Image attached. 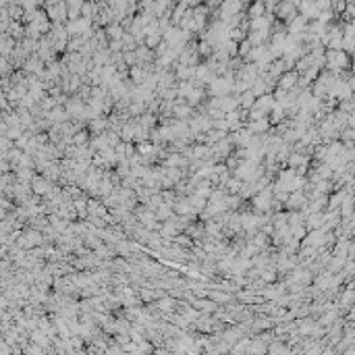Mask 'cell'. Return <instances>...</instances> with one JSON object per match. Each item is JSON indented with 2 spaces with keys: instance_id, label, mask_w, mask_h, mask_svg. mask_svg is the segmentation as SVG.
<instances>
[{
  "instance_id": "obj_3",
  "label": "cell",
  "mask_w": 355,
  "mask_h": 355,
  "mask_svg": "<svg viewBox=\"0 0 355 355\" xmlns=\"http://www.w3.org/2000/svg\"><path fill=\"white\" fill-rule=\"evenodd\" d=\"M245 127H248L253 135H264V133H270V131H272V125H270L268 117L258 119V121H245Z\"/></svg>"
},
{
  "instance_id": "obj_19",
  "label": "cell",
  "mask_w": 355,
  "mask_h": 355,
  "mask_svg": "<svg viewBox=\"0 0 355 355\" xmlns=\"http://www.w3.org/2000/svg\"><path fill=\"white\" fill-rule=\"evenodd\" d=\"M305 233H307L305 225H295V227H291V237L297 239V241H302V239L305 237Z\"/></svg>"
},
{
  "instance_id": "obj_13",
  "label": "cell",
  "mask_w": 355,
  "mask_h": 355,
  "mask_svg": "<svg viewBox=\"0 0 355 355\" xmlns=\"http://www.w3.org/2000/svg\"><path fill=\"white\" fill-rule=\"evenodd\" d=\"M154 214H156V220H168L173 216V204H166V202H162L156 210H154Z\"/></svg>"
},
{
  "instance_id": "obj_14",
  "label": "cell",
  "mask_w": 355,
  "mask_h": 355,
  "mask_svg": "<svg viewBox=\"0 0 355 355\" xmlns=\"http://www.w3.org/2000/svg\"><path fill=\"white\" fill-rule=\"evenodd\" d=\"M127 112H129V117H140L142 112H145V102L143 100H131L127 106Z\"/></svg>"
},
{
  "instance_id": "obj_15",
  "label": "cell",
  "mask_w": 355,
  "mask_h": 355,
  "mask_svg": "<svg viewBox=\"0 0 355 355\" xmlns=\"http://www.w3.org/2000/svg\"><path fill=\"white\" fill-rule=\"evenodd\" d=\"M88 142H89V131H88V127L75 131V133L71 135V143L73 145H86Z\"/></svg>"
},
{
  "instance_id": "obj_8",
  "label": "cell",
  "mask_w": 355,
  "mask_h": 355,
  "mask_svg": "<svg viewBox=\"0 0 355 355\" xmlns=\"http://www.w3.org/2000/svg\"><path fill=\"white\" fill-rule=\"evenodd\" d=\"M303 225H305V229H307V231H312V229H320V227L324 225V210H322V212H310V214L305 216Z\"/></svg>"
},
{
  "instance_id": "obj_18",
  "label": "cell",
  "mask_w": 355,
  "mask_h": 355,
  "mask_svg": "<svg viewBox=\"0 0 355 355\" xmlns=\"http://www.w3.org/2000/svg\"><path fill=\"white\" fill-rule=\"evenodd\" d=\"M187 199H189V204L194 206V210H195V212H199V210H202V208L208 204V199H206L204 195H197V194H189V195H187Z\"/></svg>"
},
{
  "instance_id": "obj_7",
  "label": "cell",
  "mask_w": 355,
  "mask_h": 355,
  "mask_svg": "<svg viewBox=\"0 0 355 355\" xmlns=\"http://www.w3.org/2000/svg\"><path fill=\"white\" fill-rule=\"evenodd\" d=\"M206 98H208V96H206V89H204V88H194V89H191L189 94H187V98H185V102H187L189 106L195 108V106L202 104Z\"/></svg>"
},
{
  "instance_id": "obj_16",
  "label": "cell",
  "mask_w": 355,
  "mask_h": 355,
  "mask_svg": "<svg viewBox=\"0 0 355 355\" xmlns=\"http://www.w3.org/2000/svg\"><path fill=\"white\" fill-rule=\"evenodd\" d=\"M266 353H272V355H274V353H291V347L283 345V341H279V338H274V341L268 345Z\"/></svg>"
},
{
  "instance_id": "obj_20",
  "label": "cell",
  "mask_w": 355,
  "mask_h": 355,
  "mask_svg": "<svg viewBox=\"0 0 355 355\" xmlns=\"http://www.w3.org/2000/svg\"><path fill=\"white\" fill-rule=\"evenodd\" d=\"M160 42H162V36L154 32V34H150V36H148V42H145V46H148V48L152 50V48H156V46H158Z\"/></svg>"
},
{
  "instance_id": "obj_21",
  "label": "cell",
  "mask_w": 355,
  "mask_h": 355,
  "mask_svg": "<svg viewBox=\"0 0 355 355\" xmlns=\"http://www.w3.org/2000/svg\"><path fill=\"white\" fill-rule=\"evenodd\" d=\"M108 36H110L112 40H121V37H123L121 27H119V25H112V27H108Z\"/></svg>"
},
{
  "instance_id": "obj_22",
  "label": "cell",
  "mask_w": 355,
  "mask_h": 355,
  "mask_svg": "<svg viewBox=\"0 0 355 355\" xmlns=\"http://www.w3.org/2000/svg\"><path fill=\"white\" fill-rule=\"evenodd\" d=\"M253 48L251 46V42H243L241 44V48H239V56H248V52Z\"/></svg>"
},
{
  "instance_id": "obj_17",
  "label": "cell",
  "mask_w": 355,
  "mask_h": 355,
  "mask_svg": "<svg viewBox=\"0 0 355 355\" xmlns=\"http://www.w3.org/2000/svg\"><path fill=\"white\" fill-rule=\"evenodd\" d=\"M241 183H243V181H239L237 177L231 175L229 179L225 181V185H222V187H225V189L229 191V194H239V189H241Z\"/></svg>"
},
{
  "instance_id": "obj_24",
  "label": "cell",
  "mask_w": 355,
  "mask_h": 355,
  "mask_svg": "<svg viewBox=\"0 0 355 355\" xmlns=\"http://www.w3.org/2000/svg\"><path fill=\"white\" fill-rule=\"evenodd\" d=\"M34 185H36V191H37V194H44V191H46V183H44V181L36 179V183H34Z\"/></svg>"
},
{
  "instance_id": "obj_10",
  "label": "cell",
  "mask_w": 355,
  "mask_h": 355,
  "mask_svg": "<svg viewBox=\"0 0 355 355\" xmlns=\"http://www.w3.org/2000/svg\"><path fill=\"white\" fill-rule=\"evenodd\" d=\"M258 279L264 283V284H270V283H274V281H279L281 276H279V272L274 270V266H266V268H260V274H258Z\"/></svg>"
},
{
  "instance_id": "obj_12",
  "label": "cell",
  "mask_w": 355,
  "mask_h": 355,
  "mask_svg": "<svg viewBox=\"0 0 355 355\" xmlns=\"http://www.w3.org/2000/svg\"><path fill=\"white\" fill-rule=\"evenodd\" d=\"M338 216L341 218H351L353 216V195H347L343 199V204L338 206Z\"/></svg>"
},
{
  "instance_id": "obj_4",
  "label": "cell",
  "mask_w": 355,
  "mask_h": 355,
  "mask_svg": "<svg viewBox=\"0 0 355 355\" xmlns=\"http://www.w3.org/2000/svg\"><path fill=\"white\" fill-rule=\"evenodd\" d=\"M297 77H299V73L295 71V69L281 73L279 77H276V88H281V89H291L293 86H297Z\"/></svg>"
},
{
  "instance_id": "obj_23",
  "label": "cell",
  "mask_w": 355,
  "mask_h": 355,
  "mask_svg": "<svg viewBox=\"0 0 355 355\" xmlns=\"http://www.w3.org/2000/svg\"><path fill=\"white\" fill-rule=\"evenodd\" d=\"M262 11H264V9H262V2H256V4L251 6V11H249V13H251V17H260Z\"/></svg>"
},
{
  "instance_id": "obj_6",
  "label": "cell",
  "mask_w": 355,
  "mask_h": 355,
  "mask_svg": "<svg viewBox=\"0 0 355 355\" xmlns=\"http://www.w3.org/2000/svg\"><path fill=\"white\" fill-rule=\"evenodd\" d=\"M86 127L89 131V135H96V133H104L110 127V123H108V117H94L86 123Z\"/></svg>"
},
{
  "instance_id": "obj_11",
  "label": "cell",
  "mask_w": 355,
  "mask_h": 355,
  "mask_svg": "<svg viewBox=\"0 0 355 355\" xmlns=\"http://www.w3.org/2000/svg\"><path fill=\"white\" fill-rule=\"evenodd\" d=\"M237 102H239V108H245V110H249V108L253 106V102H256V96H253L249 89H245V91H241V94L237 96Z\"/></svg>"
},
{
  "instance_id": "obj_1",
  "label": "cell",
  "mask_w": 355,
  "mask_h": 355,
  "mask_svg": "<svg viewBox=\"0 0 355 355\" xmlns=\"http://www.w3.org/2000/svg\"><path fill=\"white\" fill-rule=\"evenodd\" d=\"M83 108H86V102H83V100L75 94L71 100H67L65 112H67V117H73L77 121H83Z\"/></svg>"
},
{
  "instance_id": "obj_5",
  "label": "cell",
  "mask_w": 355,
  "mask_h": 355,
  "mask_svg": "<svg viewBox=\"0 0 355 355\" xmlns=\"http://www.w3.org/2000/svg\"><path fill=\"white\" fill-rule=\"evenodd\" d=\"M154 305L158 307V310L162 312V314H171V312H175L177 310V299L173 297V295H162V297H156L154 299Z\"/></svg>"
},
{
  "instance_id": "obj_9",
  "label": "cell",
  "mask_w": 355,
  "mask_h": 355,
  "mask_svg": "<svg viewBox=\"0 0 355 355\" xmlns=\"http://www.w3.org/2000/svg\"><path fill=\"white\" fill-rule=\"evenodd\" d=\"M253 106L260 108V110H264V112L268 114L270 110H272V106H274L272 91H270V94H262V96H258V98H256V102H253Z\"/></svg>"
},
{
  "instance_id": "obj_2",
  "label": "cell",
  "mask_w": 355,
  "mask_h": 355,
  "mask_svg": "<svg viewBox=\"0 0 355 355\" xmlns=\"http://www.w3.org/2000/svg\"><path fill=\"white\" fill-rule=\"evenodd\" d=\"M303 204H307V197H305V194L302 189H297V191H289V197L284 199V204H283V210H299Z\"/></svg>"
}]
</instances>
